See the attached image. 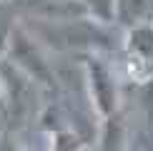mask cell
Here are the masks:
<instances>
[{"mask_svg":"<svg viewBox=\"0 0 153 151\" xmlns=\"http://www.w3.org/2000/svg\"><path fill=\"white\" fill-rule=\"evenodd\" d=\"M141 23H153V0H116V25L133 28Z\"/></svg>","mask_w":153,"mask_h":151,"instance_id":"277c9868","label":"cell"},{"mask_svg":"<svg viewBox=\"0 0 153 151\" xmlns=\"http://www.w3.org/2000/svg\"><path fill=\"white\" fill-rule=\"evenodd\" d=\"M5 58L10 63H15V66L20 68L28 78H33L38 86L55 88L53 68L48 66V61H45V55L40 53L38 43H33V35H30L28 30H23L20 25H18V28H10V33H8Z\"/></svg>","mask_w":153,"mask_h":151,"instance_id":"6da1fadb","label":"cell"},{"mask_svg":"<svg viewBox=\"0 0 153 151\" xmlns=\"http://www.w3.org/2000/svg\"><path fill=\"white\" fill-rule=\"evenodd\" d=\"M60 3H73V0H60Z\"/></svg>","mask_w":153,"mask_h":151,"instance_id":"ba28073f","label":"cell"},{"mask_svg":"<svg viewBox=\"0 0 153 151\" xmlns=\"http://www.w3.org/2000/svg\"><path fill=\"white\" fill-rule=\"evenodd\" d=\"M123 50L128 55V61L136 66V76L141 81L153 76V23L126 28Z\"/></svg>","mask_w":153,"mask_h":151,"instance_id":"3957f363","label":"cell"},{"mask_svg":"<svg viewBox=\"0 0 153 151\" xmlns=\"http://www.w3.org/2000/svg\"><path fill=\"white\" fill-rule=\"evenodd\" d=\"M126 138H128V126H126V118H123V111H113L103 116L100 121V136H98V146L100 149H123L126 146Z\"/></svg>","mask_w":153,"mask_h":151,"instance_id":"5b68a950","label":"cell"},{"mask_svg":"<svg viewBox=\"0 0 153 151\" xmlns=\"http://www.w3.org/2000/svg\"><path fill=\"white\" fill-rule=\"evenodd\" d=\"M83 78L88 86V98H91L95 113L100 118L120 108V86L113 73V68L100 58V55H88L83 61Z\"/></svg>","mask_w":153,"mask_h":151,"instance_id":"7a4b0ae2","label":"cell"},{"mask_svg":"<svg viewBox=\"0 0 153 151\" xmlns=\"http://www.w3.org/2000/svg\"><path fill=\"white\" fill-rule=\"evenodd\" d=\"M0 101H3V81H0Z\"/></svg>","mask_w":153,"mask_h":151,"instance_id":"52a82bcc","label":"cell"},{"mask_svg":"<svg viewBox=\"0 0 153 151\" xmlns=\"http://www.w3.org/2000/svg\"><path fill=\"white\" fill-rule=\"evenodd\" d=\"M88 20L98 25H116V0H78Z\"/></svg>","mask_w":153,"mask_h":151,"instance_id":"8992f818","label":"cell"}]
</instances>
